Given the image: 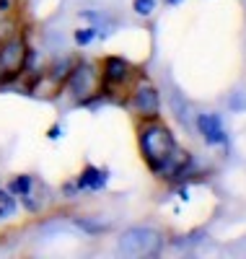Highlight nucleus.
Wrapping results in <instances>:
<instances>
[{"label":"nucleus","instance_id":"nucleus-1","mask_svg":"<svg viewBox=\"0 0 246 259\" xmlns=\"http://www.w3.org/2000/svg\"><path fill=\"white\" fill-rule=\"evenodd\" d=\"M176 148H179V143H176L174 130L166 122H161V117L140 119V124H138V150H140L145 166L155 177L163 171L169 158L176 153Z\"/></svg>","mask_w":246,"mask_h":259},{"label":"nucleus","instance_id":"nucleus-2","mask_svg":"<svg viewBox=\"0 0 246 259\" xmlns=\"http://www.w3.org/2000/svg\"><path fill=\"white\" fill-rule=\"evenodd\" d=\"M163 233L155 226H130L117 239V254L119 256H158L163 249Z\"/></svg>","mask_w":246,"mask_h":259},{"label":"nucleus","instance_id":"nucleus-3","mask_svg":"<svg viewBox=\"0 0 246 259\" xmlns=\"http://www.w3.org/2000/svg\"><path fill=\"white\" fill-rule=\"evenodd\" d=\"M101 85V75H99V65L91 60H75L73 68L68 73V78L62 80L60 89L65 91V96H70L75 104L86 101L88 96H94Z\"/></svg>","mask_w":246,"mask_h":259},{"label":"nucleus","instance_id":"nucleus-4","mask_svg":"<svg viewBox=\"0 0 246 259\" xmlns=\"http://www.w3.org/2000/svg\"><path fill=\"white\" fill-rule=\"evenodd\" d=\"M132 73H135V68H132V62L127 57H122V55H106L99 62V75H101V85H99V89L104 94H111V89H122L125 83H130Z\"/></svg>","mask_w":246,"mask_h":259},{"label":"nucleus","instance_id":"nucleus-5","mask_svg":"<svg viewBox=\"0 0 246 259\" xmlns=\"http://www.w3.org/2000/svg\"><path fill=\"white\" fill-rule=\"evenodd\" d=\"M130 106L140 119L161 117V94H158V89H155L148 78H140L138 85L130 94Z\"/></svg>","mask_w":246,"mask_h":259},{"label":"nucleus","instance_id":"nucleus-6","mask_svg":"<svg viewBox=\"0 0 246 259\" xmlns=\"http://www.w3.org/2000/svg\"><path fill=\"white\" fill-rule=\"evenodd\" d=\"M194 127L197 133L202 135V140L215 148V145H226L228 143V130L223 124V117L218 112H199L197 119H194Z\"/></svg>","mask_w":246,"mask_h":259},{"label":"nucleus","instance_id":"nucleus-7","mask_svg":"<svg viewBox=\"0 0 246 259\" xmlns=\"http://www.w3.org/2000/svg\"><path fill=\"white\" fill-rule=\"evenodd\" d=\"M75 184L80 192H101L106 184H109V168H101V166H94V163H86L78 177H75Z\"/></svg>","mask_w":246,"mask_h":259},{"label":"nucleus","instance_id":"nucleus-8","mask_svg":"<svg viewBox=\"0 0 246 259\" xmlns=\"http://www.w3.org/2000/svg\"><path fill=\"white\" fill-rule=\"evenodd\" d=\"M73 226L80 228V231L88 233V236H101V233L111 231V221H99L96 215H75Z\"/></svg>","mask_w":246,"mask_h":259},{"label":"nucleus","instance_id":"nucleus-9","mask_svg":"<svg viewBox=\"0 0 246 259\" xmlns=\"http://www.w3.org/2000/svg\"><path fill=\"white\" fill-rule=\"evenodd\" d=\"M34 184H36V177L34 174H16V177H11L8 179V184H6V189L13 194V197L18 200V197H24L26 192H31L34 189Z\"/></svg>","mask_w":246,"mask_h":259},{"label":"nucleus","instance_id":"nucleus-10","mask_svg":"<svg viewBox=\"0 0 246 259\" xmlns=\"http://www.w3.org/2000/svg\"><path fill=\"white\" fill-rule=\"evenodd\" d=\"M96 36H99V29L94 26V24H88V26H78L75 31H73V41H75V47H91L94 41H96Z\"/></svg>","mask_w":246,"mask_h":259},{"label":"nucleus","instance_id":"nucleus-11","mask_svg":"<svg viewBox=\"0 0 246 259\" xmlns=\"http://www.w3.org/2000/svg\"><path fill=\"white\" fill-rule=\"evenodd\" d=\"M18 212V200L8 189H0V221H8Z\"/></svg>","mask_w":246,"mask_h":259},{"label":"nucleus","instance_id":"nucleus-12","mask_svg":"<svg viewBox=\"0 0 246 259\" xmlns=\"http://www.w3.org/2000/svg\"><path fill=\"white\" fill-rule=\"evenodd\" d=\"M155 8H158V0H132V11H135L140 18L153 16Z\"/></svg>","mask_w":246,"mask_h":259},{"label":"nucleus","instance_id":"nucleus-13","mask_svg":"<svg viewBox=\"0 0 246 259\" xmlns=\"http://www.w3.org/2000/svg\"><path fill=\"white\" fill-rule=\"evenodd\" d=\"M60 192H62V197L65 200H78L80 197V189H78V184H75V179H68V182H62V187H60Z\"/></svg>","mask_w":246,"mask_h":259},{"label":"nucleus","instance_id":"nucleus-14","mask_svg":"<svg viewBox=\"0 0 246 259\" xmlns=\"http://www.w3.org/2000/svg\"><path fill=\"white\" fill-rule=\"evenodd\" d=\"M44 135H47V140L57 143V140H62V135H65V127H62L60 122H55V124L47 127V133H44Z\"/></svg>","mask_w":246,"mask_h":259},{"label":"nucleus","instance_id":"nucleus-15","mask_svg":"<svg viewBox=\"0 0 246 259\" xmlns=\"http://www.w3.org/2000/svg\"><path fill=\"white\" fill-rule=\"evenodd\" d=\"M166 3H169V6H182L184 0H166Z\"/></svg>","mask_w":246,"mask_h":259}]
</instances>
